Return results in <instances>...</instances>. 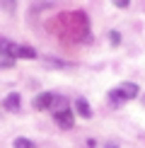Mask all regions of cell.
Wrapping results in <instances>:
<instances>
[{
    "label": "cell",
    "mask_w": 145,
    "mask_h": 148,
    "mask_svg": "<svg viewBox=\"0 0 145 148\" xmlns=\"http://www.w3.org/2000/svg\"><path fill=\"white\" fill-rule=\"evenodd\" d=\"M138 92H140V88H138L136 83H121L119 88H114L109 92V100H111L114 107H119V104H123L126 100H136Z\"/></svg>",
    "instance_id": "cell-1"
},
{
    "label": "cell",
    "mask_w": 145,
    "mask_h": 148,
    "mask_svg": "<svg viewBox=\"0 0 145 148\" xmlns=\"http://www.w3.org/2000/svg\"><path fill=\"white\" fill-rule=\"evenodd\" d=\"M53 119H56V124L60 129H72V124H75V116H72L70 109H60V112H56Z\"/></svg>",
    "instance_id": "cell-2"
},
{
    "label": "cell",
    "mask_w": 145,
    "mask_h": 148,
    "mask_svg": "<svg viewBox=\"0 0 145 148\" xmlns=\"http://www.w3.org/2000/svg\"><path fill=\"white\" fill-rule=\"evenodd\" d=\"M53 92H41V95H36L34 97V109H39V112H44V109H51V104H53Z\"/></svg>",
    "instance_id": "cell-3"
},
{
    "label": "cell",
    "mask_w": 145,
    "mask_h": 148,
    "mask_svg": "<svg viewBox=\"0 0 145 148\" xmlns=\"http://www.w3.org/2000/svg\"><path fill=\"white\" fill-rule=\"evenodd\" d=\"M75 112L82 116V119H89L92 116V107H89V102L85 100V97H77L75 100Z\"/></svg>",
    "instance_id": "cell-4"
},
{
    "label": "cell",
    "mask_w": 145,
    "mask_h": 148,
    "mask_svg": "<svg viewBox=\"0 0 145 148\" xmlns=\"http://www.w3.org/2000/svg\"><path fill=\"white\" fill-rule=\"evenodd\" d=\"M5 109H10V112H20V104H22V97L20 92H10L7 97H5Z\"/></svg>",
    "instance_id": "cell-5"
},
{
    "label": "cell",
    "mask_w": 145,
    "mask_h": 148,
    "mask_svg": "<svg viewBox=\"0 0 145 148\" xmlns=\"http://www.w3.org/2000/svg\"><path fill=\"white\" fill-rule=\"evenodd\" d=\"M0 53H7V56H15L17 53V44L10 39H5V36H0ZM17 58V56H15Z\"/></svg>",
    "instance_id": "cell-6"
},
{
    "label": "cell",
    "mask_w": 145,
    "mask_h": 148,
    "mask_svg": "<svg viewBox=\"0 0 145 148\" xmlns=\"http://www.w3.org/2000/svg\"><path fill=\"white\" fill-rule=\"evenodd\" d=\"M17 58H36V49L32 46H20L17 44V53H15Z\"/></svg>",
    "instance_id": "cell-7"
},
{
    "label": "cell",
    "mask_w": 145,
    "mask_h": 148,
    "mask_svg": "<svg viewBox=\"0 0 145 148\" xmlns=\"http://www.w3.org/2000/svg\"><path fill=\"white\" fill-rule=\"evenodd\" d=\"M60 109H68V100H65L63 95H56L53 97V104H51V112L56 114V112H60Z\"/></svg>",
    "instance_id": "cell-8"
},
{
    "label": "cell",
    "mask_w": 145,
    "mask_h": 148,
    "mask_svg": "<svg viewBox=\"0 0 145 148\" xmlns=\"http://www.w3.org/2000/svg\"><path fill=\"white\" fill-rule=\"evenodd\" d=\"M12 66H15V56L0 53V68H12Z\"/></svg>",
    "instance_id": "cell-9"
},
{
    "label": "cell",
    "mask_w": 145,
    "mask_h": 148,
    "mask_svg": "<svg viewBox=\"0 0 145 148\" xmlns=\"http://www.w3.org/2000/svg\"><path fill=\"white\" fill-rule=\"evenodd\" d=\"M12 148H34V141H29V138H15V143H12Z\"/></svg>",
    "instance_id": "cell-10"
},
{
    "label": "cell",
    "mask_w": 145,
    "mask_h": 148,
    "mask_svg": "<svg viewBox=\"0 0 145 148\" xmlns=\"http://www.w3.org/2000/svg\"><path fill=\"white\" fill-rule=\"evenodd\" d=\"M0 8H3L5 12H15L17 10V3H15V0H0Z\"/></svg>",
    "instance_id": "cell-11"
},
{
    "label": "cell",
    "mask_w": 145,
    "mask_h": 148,
    "mask_svg": "<svg viewBox=\"0 0 145 148\" xmlns=\"http://www.w3.org/2000/svg\"><path fill=\"white\" fill-rule=\"evenodd\" d=\"M109 41H111L114 46H119V41H121V34H119V32H109Z\"/></svg>",
    "instance_id": "cell-12"
},
{
    "label": "cell",
    "mask_w": 145,
    "mask_h": 148,
    "mask_svg": "<svg viewBox=\"0 0 145 148\" xmlns=\"http://www.w3.org/2000/svg\"><path fill=\"white\" fill-rule=\"evenodd\" d=\"M114 5H116V8H128L131 0H114Z\"/></svg>",
    "instance_id": "cell-13"
},
{
    "label": "cell",
    "mask_w": 145,
    "mask_h": 148,
    "mask_svg": "<svg viewBox=\"0 0 145 148\" xmlns=\"http://www.w3.org/2000/svg\"><path fill=\"white\" fill-rule=\"evenodd\" d=\"M104 148H119V146H116V143H106Z\"/></svg>",
    "instance_id": "cell-14"
},
{
    "label": "cell",
    "mask_w": 145,
    "mask_h": 148,
    "mask_svg": "<svg viewBox=\"0 0 145 148\" xmlns=\"http://www.w3.org/2000/svg\"><path fill=\"white\" fill-rule=\"evenodd\" d=\"M143 104H145V97H143Z\"/></svg>",
    "instance_id": "cell-15"
}]
</instances>
